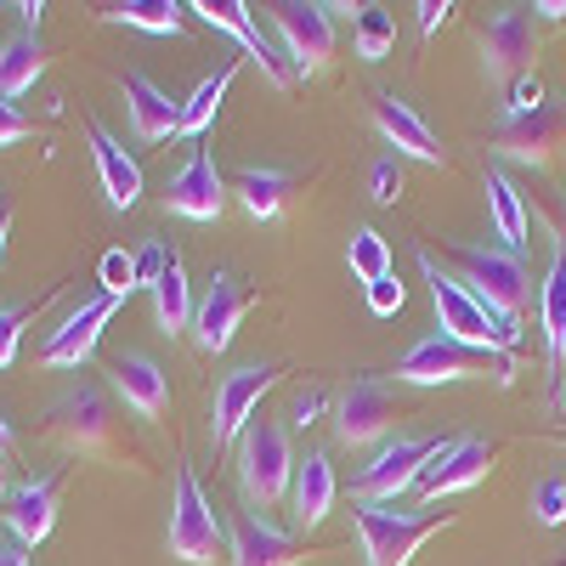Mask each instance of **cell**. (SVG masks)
<instances>
[{
	"label": "cell",
	"mask_w": 566,
	"mask_h": 566,
	"mask_svg": "<svg viewBox=\"0 0 566 566\" xmlns=\"http://www.w3.org/2000/svg\"><path fill=\"white\" fill-rule=\"evenodd\" d=\"M0 566H29V544H18L12 533H0Z\"/></svg>",
	"instance_id": "obj_45"
},
{
	"label": "cell",
	"mask_w": 566,
	"mask_h": 566,
	"mask_svg": "<svg viewBox=\"0 0 566 566\" xmlns=\"http://www.w3.org/2000/svg\"><path fill=\"white\" fill-rule=\"evenodd\" d=\"M103 283H108V295H114V301H125V295L136 290V255L108 250V255H103Z\"/></svg>",
	"instance_id": "obj_37"
},
{
	"label": "cell",
	"mask_w": 566,
	"mask_h": 566,
	"mask_svg": "<svg viewBox=\"0 0 566 566\" xmlns=\"http://www.w3.org/2000/svg\"><path fill=\"white\" fill-rule=\"evenodd\" d=\"M312 549L295 533H277L266 527L261 515H239L232 527V566H301Z\"/></svg>",
	"instance_id": "obj_20"
},
{
	"label": "cell",
	"mask_w": 566,
	"mask_h": 566,
	"mask_svg": "<svg viewBox=\"0 0 566 566\" xmlns=\"http://www.w3.org/2000/svg\"><path fill=\"white\" fill-rule=\"evenodd\" d=\"M453 261H459V283L488 306V317L499 323V340L510 352L515 340H522V312H527V295H533V277H527L522 255L453 244Z\"/></svg>",
	"instance_id": "obj_1"
},
{
	"label": "cell",
	"mask_w": 566,
	"mask_h": 566,
	"mask_svg": "<svg viewBox=\"0 0 566 566\" xmlns=\"http://www.w3.org/2000/svg\"><path fill=\"white\" fill-rule=\"evenodd\" d=\"M488 470H493V442L488 437H459V442H442V453L424 464V476L413 482L419 499H448V493H464V488H476L488 482Z\"/></svg>",
	"instance_id": "obj_14"
},
{
	"label": "cell",
	"mask_w": 566,
	"mask_h": 566,
	"mask_svg": "<svg viewBox=\"0 0 566 566\" xmlns=\"http://www.w3.org/2000/svg\"><path fill=\"white\" fill-rule=\"evenodd\" d=\"M533 522H544V527H560L566 522V482L560 476H549V482L533 488Z\"/></svg>",
	"instance_id": "obj_35"
},
{
	"label": "cell",
	"mask_w": 566,
	"mask_h": 566,
	"mask_svg": "<svg viewBox=\"0 0 566 566\" xmlns=\"http://www.w3.org/2000/svg\"><path fill=\"white\" fill-rule=\"evenodd\" d=\"M295 448H290V431L277 419H255L250 431L239 437V493L250 510H272L295 482Z\"/></svg>",
	"instance_id": "obj_3"
},
{
	"label": "cell",
	"mask_w": 566,
	"mask_h": 566,
	"mask_svg": "<svg viewBox=\"0 0 566 566\" xmlns=\"http://www.w3.org/2000/svg\"><path fill=\"white\" fill-rule=\"evenodd\" d=\"M221 205H227L221 170H216V159L205 148H193V154H187V165L165 181V210H176L187 221H216Z\"/></svg>",
	"instance_id": "obj_17"
},
{
	"label": "cell",
	"mask_w": 566,
	"mask_h": 566,
	"mask_svg": "<svg viewBox=\"0 0 566 566\" xmlns=\"http://www.w3.org/2000/svg\"><path fill=\"white\" fill-rule=\"evenodd\" d=\"M125 108L142 142H165L181 130V103H170L148 74H125Z\"/></svg>",
	"instance_id": "obj_24"
},
{
	"label": "cell",
	"mask_w": 566,
	"mask_h": 566,
	"mask_svg": "<svg viewBox=\"0 0 566 566\" xmlns=\"http://www.w3.org/2000/svg\"><path fill=\"white\" fill-rule=\"evenodd\" d=\"M45 74V45L34 29H18L7 45H0V97H23V91H34V80Z\"/></svg>",
	"instance_id": "obj_26"
},
{
	"label": "cell",
	"mask_w": 566,
	"mask_h": 566,
	"mask_svg": "<svg viewBox=\"0 0 566 566\" xmlns=\"http://www.w3.org/2000/svg\"><path fill=\"white\" fill-rule=\"evenodd\" d=\"M323 408H328V391H323V386H306V391H295V424H312Z\"/></svg>",
	"instance_id": "obj_43"
},
{
	"label": "cell",
	"mask_w": 566,
	"mask_h": 566,
	"mask_svg": "<svg viewBox=\"0 0 566 566\" xmlns=\"http://www.w3.org/2000/svg\"><path fill=\"white\" fill-rule=\"evenodd\" d=\"M114 312H119V301L103 290V295H91V301H80L52 335H45V346H40V363L45 368H80L91 352H97V340H103V328L114 323Z\"/></svg>",
	"instance_id": "obj_12"
},
{
	"label": "cell",
	"mask_w": 566,
	"mask_h": 566,
	"mask_svg": "<svg viewBox=\"0 0 566 566\" xmlns=\"http://www.w3.org/2000/svg\"><path fill=\"white\" fill-rule=\"evenodd\" d=\"M12 493V470H7V453H0V499Z\"/></svg>",
	"instance_id": "obj_48"
},
{
	"label": "cell",
	"mask_w": 566,
	"mask_h": 566,
	"mask_svg": "<svg viewBox=\"0 0 566 566\" xmlns=\"http://www.w3.org/2000/svg\"><path fill=\"white\" fill-rule=\"evenodd\" d=\"M187 12H199V18L210 23V29H227V34L239 40L244 52H250V57L261 63V74H266V80H272L277 91H290V85L301 80V74L290 69V63L277 57V45H272V40L261 34V23H255V12L244 7V0H199V7H187Z\"/></svg>",
	"instance_id": "obj_13"
},
{
	"label": "cell",
	"mask_w": 566,
	"mask_h": 566,
	"mask_svg": "<svg viewBox=\"0 0 566 566\" xmlns=\"http://www.w3.org/2000/svg\"><path fill=\"white\" fill-rule=\"evenodd\" d=\"M7 239H12V205H0V255H7Z\"/></svg>",
	"instance_id": "obj_47"
},
{
	"label": "cell",
	"mask_w": 566,
	"mask_h": 566,
	"mask_svg": "<svg viewBox=\"0 0 566 566\" xmlns=\"http://www.w3.org/2000/svg\"><path fill=\"white\" fill-rule=\"evenodd\" d=\"M193 312H199V301H193V290H187V266L176 255L165 266V277L154 283V323L165 328V335H181V328H193Z\"/></svg>",
	"instance_id": "obj_29"
},
{
	"label": "cell",
	"mask_w": 566,
	"mask_h": 566,
	"mask_svg": "<svg viewBox=\"0 0 566 566\" xmlns=\"http://www.w3.org/2000/svg\"><path fill=\"white\" fill-rule=\"evenodd\" d=\"M374 125H380V136L397 148V159H419V165H442L448 154H442V142H437V130L424 125L397 91H380L374 97Z\"/></svg>",
	"instance_id": "obj_18"
},
{
	"label": "cell",
	"mask_w": 566,
	"mask_h": 566,
	"mask_svg": "<svg viewBox=\"0 0 566 566\" xmlns=\"http://www.w3.org/2000/svg\"><path fill=\"white\" fill-rule=\"evenodd\" d=\"M272 23H277L283 45H290L295 74L328 69V57H335V18H328V7H317V0H277Z\"/></svg>",
	"instance_id": "obj_11"
},
{
	"label": "cell",
	"mask_w": 566,
	"mask_h": 566,
	"mask_svg": "<svg viewBox=\"0 0 566 566\" xmlns=\"http://www.w3.org/2000/svg\"><path fill=\"white\" fill-rule=\"evenodd\" d=\"M52 431H57L63 442H74V448H103V437H108V408H103V397L91 391V386L69 391V397L52 408Z\"/></svg>",
	"instance_id": "obj_25"
},
{
	"label": "cell",
	"mask_w": 566,
	"mask_h": 566,
	"mask_svg": "<svg viewBox=\"0 0 566 566\" xmlns=\"http://www.w3.org/2000/svg\"><path fill=\"white\" fill-rule=\"evenodd\" d=\"M560 413H566V380H560Z\"/></svg>",
	"instance_id": "obj_51"
},
{
	"label": "cell",
	"mask_w": 566,
	"mask_h": 566,
	"mask_svg": "<svg viewBox=\"0 0 566 566\" xmlns=\"http://www.w3.org/2000/svg\"><path fill=\"white\" fill-rule=\"evenodd\" d=\"M560 244H566V199H560Z\"/></svg>",
	"instance_id": "obj_50"
},
{
	"label": "cell",
	"mask_w": 566,
	"mask_h": 566,
	"mask_svg": "<svg viewBox=\"0 0 566 566\" xmlns=\"http://www.w3.org/2000/svg\"><path fill=\"white\" fill-rule=\"evenodd\" d=\"M538 18H549V23H566V0H544V7H533Z\"/></svg>",
	"instance_id": "obj_46"
},
{
	"label": "cell",
	"mask_w": 566,
	"mask_h": 566,
	"mask_svg": "<svg viewBox=\"0 0 566 566\" xmlns=\"http://www.w3.org/2000/svg\"><path fill=\"white\" fill-rule=\"evenodd\" d=\"M437 453H442V442H437V437H397V442H386L380 453H374V459L357 470V482H352L357 504L397 499L402 488H413V482L424 476V464H431Z\"/></svg>",
	"instance_id": "obj_8"
},
{
	"label": "cell",
	"mask_w": 566,
	"mask_h": 566,
	"mask_svg": "<svg viewBox=\"0 0 566 566\" xmlns=\"http://www.w3.org/2000/svg\"><path fill=\"white\" fill-rule=\"evenodd\" d=\"M413 12H419V34H437V29L453 18V7H448V0H419Z\"/></svg>",
	"instance_id": "obj_44"
},
{
	"label": "cell",
	"mask_w": 566,
	"mask_h": 566,
	"mask_svg": "<svg viewBox=\"0 0 566 566\" xmlns=\"http://www.w3.org/2000/svg\"><path fill=\"white\" fill-rule=\"evenodd\" d=\"M277 386V363H250V368H232L216 380V397H210V442L216 453L232 448L250 424H255V408L261 397Z\"/></svg>",
	"instance_id": "obj_6"
},
{
	"label": "cell",
	"mask_w": 566,
	"mask_h": 566,
	"mask_svg": "<svg viewBox=\"0 0 566 566\" xmlns=\"http://www.w3.org/2000/svg\"><path fill=\"white\" fill-rule=\"evenodd\" d=\"M560 136H566V114L555 103L544 108H527V114H504L499 130H493V148L504 159H522V165H544L555 148H560Z\"/></svg>",
	"instance_id": "obj_16"
},
{
	"label": "cell",
	"mask_w": 566,
	"mask_h": 566,
	"mask_svg": "<svg viewBox=\"0 0 566 566\" xmlns=\"http://www.w3.org/2000/svg\"><path fill=\"white\" fill-rule=\"evenodd\" d=\"M57 504H63V482L57 476H34V482H23L18 493H12V510H7V533L18 538V544H40L45 533L57 527Z\"/></svg>",
	"instance_id": "obj_21"
},
{
	"label": "cell",
	"mask_w": 566,
	"mask_h": 566,
	"mask_svg": "<svg viewBox=\"0 0 566 566\" xmlns=\"http://www.w3.org/2000/svg\"><path fill=\"white\" fill-rule=\"evenodd\" d=\"M227 544V527L216 504L205 499L193 464H176V499H170V555L187 566H210Z\"/></svg>",
	"instance_id": "obj_5"
},
{
	"label": "cell",
	"mask_w": 566,
	"mask_h": 566,
	"mask_svg": "<svg viewBox=\"0 0 566 566\" xmlns=\"http://www.w3.org/2000/svg\"><path fill=\"white\" fill-rule=\"evenodd\" d=\"M527 108H544V85L533 74L510 85V114H527Z\"/></svg>",
	"instance_id": "obj_42"
},
{
	"label": "cell",
	"mask_w": 566,
	"mask_h": 566,
	"mask_svg": "<svg viewBox=\"0 0 566 566\" xmlns=\"http://www.w3.org/2000/svg\"><path fill=\"white\" fill-rule=\"evenodd\" d=\"M181 12L187 7H176V0H125V7H108L103 18L142 34H181Z\"/></svg>",
	"instance_id": "obj_31"
},
{
	"label": "cell",
	"mask_w": 566,
	"mask_h": 566,
	"mask_svg": "<svg viewBox=\"0 0 566 566\" xmlns=\"http://www.w3.org/2000/svg\"><path fill=\"white\" fill-rule=\"evenodd\" d=\"M368 187H374V199H380V205H397V199H402V159H397V154L374 159V170H368Z\"/></svg>",
	"instance_id": "obj_36"
},
{
	"label": "cell",
	"mask_w": 566,
	"mask_h": 566,
	"mask_svg": "<svg viewBox=\"0 0 566 566\" xmlns=\"http://www.w3.org/2000/svg\"><path fill=\"white\" fill-rule=\"evenodd\" d=\"M328 510H335V464H328V453H306L290 482V515L301 533H312Z\"/></svg>",
	"instance_id": "obj_23"
},
{
	"label": "cell",
	"mask_w": 566,
	"mask_h": 566,
	"mask_svg": "<svg viewBox=\"0 0 566 566\" xmlns=\"http://www.w3.org/2000/svg\"><path fill=\"white\" fill-rule=\"evenodd\" d=\"M7 448H12V424H7V419H0V453H7Z\"/></svg>",
	"instance_id": "obj_49"
},
{
	"label": "cell",
	"mask_w": 566,
	"mask_h": 566,
	"mask_svg": "<svg viewBox=\"0 0 566 566\" xmlns=\"http://www.w3.org/2000/svg\"><path fill=\"white\" fill-rule=\"evenodd\" d=\"M533 57H538V12L533 7H504L493 12L488 34H482V63H488V80L499 85H515L533 74Z\"/></svg>",
	"instance_id": "obj_9"
},
{
	"label": "cell",
	"mask_w": 566,
	"mask_h": 566,
	"mask_svg": "<svg viewBox=\"0 0 566 566\" xmlns=\"http://www.w3.org/2000/svg\"><path fill=\"white\" fill-rule=\"evenodd\" d=\"M23 323H29V306H0V368H12L18 340H23Z\"/></svg>",
	"instance_id": "obj_38"
},
{
	"label": "cell",
	"mask_w": 566,
	"mask_h": 566,
	"mask_svg": "<svg viewBox=\"0 0 566 566\" xmlns=\"http://www.w3.org/2000/svg\"><path fill=\"white\" fill-rule=\"evenodd\" d=\"M538 323H544V346H549V363L560 368V363H566V244L549 255L544 290H538Z\"/></svg>",
	"instance_id": "obj_27"
},
{
	"label": "cell",
	"mask_w": 566,
	"mask_h": 566,
	"mask_svg": "<svg viewBox=\"0 0 566 566\" xmlns=\"http://www.w3.org/2000/svg\"><path fill=\"white\" fill-rule=\"evenodd\" d=\"M482 187H488V210H493V227H499L504 250L522 255L527 250V205H522V193H515V181L504 170H488Z\"/></svg>",
	"instance_id": "obj_28"
},
{
	"label": "cell",
	"mask_w": 566,
	"mask_h": 566,
	"mask_svg": "<svg viewBox=\"0 0 566 566\" xmlns=\"http://www.w3.org/2000/svg\"><path fill=\"white\" fill-rule=\"evenodd\" d=\"M397 419H402V408L386 380H352L335 402V437H340V448H368V442H386Z\"/></svg>",
	"instance_id": "obj_10"
},
{
	"label": "cell",
	"mask_w": 566,
	"mask_h": 566,
	"mask_svg": "<svg viewBox=\"0 0 566 566\" xmlns=\"http://www.w3.org/2000/svg\"><path fill=\"white\" fill-rule=\"evenodd\" d=\"M368 312H380V317L402 312V277L397 272H386L380 283H368Z\"/></svg>",
	"instance_id": "obj_40"
},
{
	"label": "cell",
	"mask_w": 566,
	"mask_h": 566,
	"mask_svg": "<svg viewBox=\"0 0 566 566\" xmlns=\"http://www.w3.org/2000/svg\"><path fill=\"white\" fill-rule=\"evenodd\" d=\"M352 515H357L368 566H408L424 538L453 527V515H413V510H386V504H357Z\"/></svg>",
	"instance_id": "obj_4"
},
{
	"label": "cell",
	"mask_w": 566,
	"mask_h": 566,
	"mask_svg": "<svg viewBox=\"0 0 566 566\" xmlns=\"http://www.w3.org/2000/svg\"><path fill=\"white\" fill-rule=\"evenodd\" d=\"M352 40H357V57H363V63H380L391 45H397V18H391L386 7H357Z\"/></svg>",
	"instance_id": "obj_33"
},
{
	"label": "cell",
	"mask_w": 566,
	"mask_h": 566,
	"mask_svg": "<svg viewBox=\"0 0 566 566\" xmlns=\"http://www.w3.org/2000/svg\"><path fill=\"white\" fill-rule=\"evenodd\" d=\"M91 159H97V176H103V193L114 210H130L142 199V165L119 148V136L108 125L91 119Z\"/></svg>",
	"instance_id": "obj_22"
},
{
	"label": "cell",
	"mask_w": 566,
	"mask_h": 566,
	"mask_svg": "<svg viewBox=\"0 0 566 566\" xmlns=\"http://www.w3.org/2000/svg\"><path fill=\"white\" fill-rule=\"evenodd\" d=\"M346 266H352L357 283H380V277L391 272V244H386L374 227H357L352 244H346Z\"/></svg>",
	"instance_id": "obj_34"
},
{
	"label": "cell",
	"mask_w": 566,
	"mask_h": 566,
	"mask_svg": "<svg viewBox=\"0 0 566 566\" xmlns=\"http://www.w3.org/2000/svg\"><path fill=\"white\" fill-rule=\"evenodd\" d=\"M419 272H424V283H431V306H437V323H442V335H453V340H464V346H488V352H504V340H499V323L488 317V306L464 290V283L453 277V272H442L431 255L419 250Z\"/></svg>",
	"instance_id": "obj_7"
},
{
	"label": "cell",
	"mask_w": 566,
	"mask_h": 566,
	"mask_svg": "<svg viewBox=\"0 0 566 566\" xmlns=\"http://www.w3.org/2000/svg\"><path fill=\"white\" fill-rule=\"evenodd\" d=\"M170 261H176V255H170L165 244H142V250H136V290H154Z\"/></svg>",
	"instance_id": "obj_39"
},
{
	"label": "cell",
	"mask_w": 566,
	"mask_h": 566,
	"mask_svg": "<svg viewBox=\"0 0 566 566\" xmlns=\"http://www.w3.org/2000/svg\"><path fill=\"white\" fill-rule=\"evenodd\" d=\"M34 125L18 114V103H7V97H0V148H12V142H23Z\"/></svg>",
	"instance_id": "obj_41"
},
{
	"label": "cell",
	"mask_w": 566,
	"mask_h": 566,
	"mask_svg": "<svg viewBox=\"0 0 566 566\" xmlns=\"http://www.w3.org/2000/svg\"><path fill=\"white\" fill-rule=\"evenodd\" d=\"M232 74H239V69L227 63L221 74L199 80V91H193V97L181 103V130H176V136H205V130H210V119L221 114V97H227V91H232Z\"/></svg>",
	"instance_id": "obj_32"
},
{
	"label": "cell",
	"mask_w": 566,
	"mask_h": 566,
	"mask_svg": "<svg viewBox=\"0 0 566 566\" xmlns=\"http://www.w3.org/2000/svg\"><path fill=\"white\" fill-rule=\"evenodd\" d=\"M482 374H493L499 386L515 380V363L510 352H488V346H464L453 335H424L413 340L402 357H397V380L402 386H453V380H482Z\"/></svg>",
	"instance_id": "obj_2"
},
{
	"label": "cell",
	"mask_w": 566,
	"mask_h": 566,
	"mask_svg": "<svg viewBox=\"0 0 566 566\" xmlns=\"http://www.w3.org/2000/svg\"><path fill=\"white\" fill-rule=\"evenodd\" d=\"M290 187H295V176H290V170L250 165V170L239 176V199H244V210H250L255 221H272V216L283 210V199H290Z\"/></svg>",
	"instance_id": "obj_30"
},
{
	"label": "cell",
	"mask_w": 566,
	"mask_h": 566,
	"mask_svg": "<svg viewBox=\"0 0 566 566\" xmlns=\"http://www.w3.org/2000/svg\"><path fill=\"white\" fill-rule=\"evenodd\" d=\"M108 386L125 397V408H136L142 419H159L170 408V374L148 357V352H119L108 368Z\"/></svg>",
	"instance_id": "obj_19"
},
{
	"label": "cell",
	"mask_w": 566,
	"mask_h": 566,
	"mask_svg": "<svg viewBox=\"0 0 566 566\" xmlns=\"http://www.w3.org/2000/svg\"><path fill=\"white\" fill-rule=\"evenodd\" d=\"M250 312V290L232 272H210V290L199 295V312H193V340L199 352H227L239 323Z\"/></svg>",
	"instance_id": "obj_15"
}]
</instances>
